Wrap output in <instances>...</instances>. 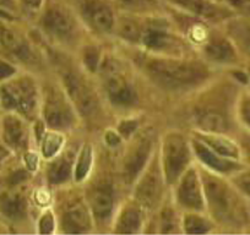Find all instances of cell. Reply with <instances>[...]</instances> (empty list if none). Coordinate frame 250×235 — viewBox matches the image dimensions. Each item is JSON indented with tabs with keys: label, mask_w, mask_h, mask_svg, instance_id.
Instances as JSON below:
<instances>
[{
	"label": "cell",
	"mask_w": 250,
	"mask_h": 235,
	"mask_svg": "<svg viewBox=\"0 0 250 235\" xmlns=\"http://www.w3.org/2000/svg\"><path fill=\"white\" fill-rule=\"evenodd\" d=\"M182 211L175 206L172 197L168 196L163 205L151 215L146 233L151 234H183Z\"/></svg>",
	"instance_id": "cell-24"
},
{
	"label": "cell",
	"mask_w": 250,
	"mask_h": 235,
	"mask_svg": "<svg viewBox=\"0 0 250 235\" xmlns=\"http://www.w3.org/2000/svg\"><path fill=\"white\" fill-rule=\"evenodd\" d=\"M47 50L50 69L73 100L85 133L98 137L113 128L117 119L103 99L96 76L81 65L76 55L48 47Z\"/></svg>",
	"instance_id": "cell-4"
},
{
	"label": "cell",
	"mask_w": 250,
	"mask_h": 235,
	"mask_svg": "<svg viewBox=\"0 0 250 235\" xmlns=\"http://www.w3.org/2000/svg\"><path fill=\"white\" fill-rule=\"evenodd\" d=\"M95 76L103 99L117 120L140 115H166L160 98L114 42L105 43Z\"/></svg>",
	"instance_id": "cell-1"
},
{
	"label": "cell",
	"mask_w": 250,
	"mask_h": 235,
	"mask_svg": "<svg viewBox=\"0 0 250 235\" xmlns=\"http://www.w3.org/2000/svg\"><path fill=\"white\" fill-rule=\"evenodd\" d=\"M168 8L189 15L191 18L213 23L223 25L234 16L232 8L218 0H163Z\"/></svg>",
	"instance_id": "cell-22"
},
{
	"label": "cell",
	"mask_w": 250,
	"mask_h": 235,
	"mask_svg": "<svg viewBox=\"0 0 250 235\" xmlns=\"http://www.w3.org/2000/svg\"><path fill=\"white\" fill-rule=\"evenodd\" d=\"M195 52L201 60L217 71L237 70L242 61V54L222 25H213Z\"/></svg>",
	"instance_id": "cell-17"
},
{
	"label": "cell",
	"mask_w": 250,
	"mask_h": 235,
	"mask_svg": "<svg viewBox=\"0 0 250 235\" xmlns=\"http://www.w3.org/2000/svg\"><path fill=\"white\" fill-rule=\"evenodd\" d=\"M242 85L230 71H221L190 97L170 108L166 118L187 130L227 134L235 136L238 125L235 103Z\"/></svg>",
	"instance_id": "cell-3"
},
{
	"label": "cell",
	"mask_w": 250,
	"mask_h": 235,
	"mask_svg": "<svg viewBox=\"0 0 250 235\" xmlns=\"http://www.w3.org/2000/svg\"><path fill=\"white\" fill-rule=\"evenodd\" d=\"M0 50L6 60L20 70L42 76L50 70L49 57L44 43L35 28L22 30L10 21H0Z\"/></svg>",
	"instance_id": "cell-10"
},
{
	"label": "cell",
	"mask_w": 250,
	"mask_h": 235,
	"mask_svg": "<svg viewBox=\"0 0 250 235\" xmlns=\"http://www.w3.org/2000/svg\"><path fill=\"white\" fill-rule=\"evenodd\" d=\"M13 155L14 153L6 147L5 143L4 142L1 143V145H0V167H1L3 164H5V163L13 157Z\"/></svg>",
	"instance_id": "cell-33"
},
{
	"label": "cell",
	"mask_w": 250,
	"mask_h": 235,
	"mask_svg": "<svg viewBox=\"0 0 250 235\" xmlns=\"http://www.w3.org/2000/svg\"><path fill=\"white\" fill-rule=\"evenodd\" d=\"M229 180L234 184L235 188L243 194L248 201H250V168L245 165L240 170L235 172L230 176H228Z\"/></svg>",
	"instance_id": "cell-30"
},
{
	"label": "cell",
	"mask_w": 250,
	"mask_h": 235,
	"mask_svg": "<svg viewBox=\"0 0 250 235\" xmlns=\"http://www.w3.org/2000/svg\"><path fill=\"white\" fill-rule=\"evenodd\" d=\"M40 120L47 129L66 135L85 131L73 100L52 69L41 76Z\"/></svg>",
	"instance_id": "cell-11"
},
{
	"label": "cell",
	"mask_w": 250,
	"mask_h": 235,
	"mask_svg": "<svg viewBox=\"0 0 250 235\" xmlns=\"http://www.w3.org/2000/svg\"><path fill=\"white\" fill-rule=\"evenodd\" d=\"M151 213L130 194L119 203L109 234H145Z\"/></svg>",
	"instance_id": "cell-21"
},
{
	"label": "cell",
	"mask_w": 250,
	"mask_h": 235,
	"mask_svg": "<svg viewBox=\"0 0 250 235\" xmlns=\"http://www.w3.org/2000/svg\"><path fill=\"white\" fill-rule=\"evenodd\" d=\"M20 69L18 66L14 65L13 63L8 61L6 59H1L0 60V82L8 80L9 78L16 74Z\"/></svg>",
	"instance_id": "cell-32"
},
{
	"label": "cell",
	"mask_w": 250,
	"mask_h": 235,
	"mask_svg": "<svg viewBox=\"0 0 250 235\" xmlns=\"http://www.w3.org/2000/svg\"><path fill=\"white\" fill-rule=\"evenodd\" d=\"M170 197L182 212L206 211L203 179L196 162L170 188Z\"/></svg>",
	"instance_id": "cell-19"
},
{
	"label": "cell",
	"mask_w": 250,
	"mask_h": 235,
	"mask_svg": "<svg viewBox=\"0 0 250 235\" xmlns=\"http://www.w3.org/2000/svg\"><path fill=\"white\" fill-rule=\"evenodd\" d=\"M81 185L95 220L96 233L109 234L118 206L128 193L118 178L115 150L103 145L98 137L95 167Z\"/></svg>",
	"instance_id": "cell-6"
},
{
	"label": "cell",
	"mask_w": 250,
	"mask_h": 235,
	"mask_svg": "<svg viewBox=\"0 0 250 235\" xmlns=\"http://www.w3.org/2000/svg\"><path fill=\"white\" fill-rule=\"evenodd\" d=\"M0 105L5 112L20 114L32 123L40 120L41 76L19 70L0 82Z\"/></svg>",
	"instance_id": "cell-13"
},
{
	"label": "cell",
	"mask_w": 250,
	"mask_h": 235,
	"mask_svg": "<svg viewBox=\"0 0 250 235\" xmlns=\"http://www.w3.org/2000/svg\"><path fill=\"white\" fill-rule=\"evenodd\" d=\"M167 124L166 115H151L133 136L115 150V168L123 189L129 194L140 173L158 148L162 129Z\"/></svg>",
	"instance_id": "cell-9"
},
{
	"label": "cell",
	"mask_w": 250,
	"mask_h": 235,
	"mask_svg": "<svg viewBox=\"0 0 250 235\" xmlns=\"http://www.w3.org/2000/svg\"><path fill=\"white\" fill-rule=\"evenodd\" d=\"M235 138H237L240 147H242L243 162L245 163V165H247V163L250 164V133L245 131L244 134L235 136Z\"/></svg>",
	"instance_id": "cell-31"
},
{
	"label": "cell",
	"mask_w": 250,
	"mask_h": 235,
	"mask_svg": "<svg viewBox=\"0 0 250 235\" xmlns=\"http://www.w3.org/2000/svg\"><path fill=\"white\" fill-rule=\"evenodd\" d=\"M158 157L169 188L195 163L190 135L182 126L166 124L158 141Z\"/></svg>",
	"instance_id": "cell-14"
},
{
	"label": "cell",
	"mask_w": 250,
	"mask_h": 235,
	"mask_svg": "<svg viewBox=\"0 0 250 235\" xmlns=\"http://www.w3.org/2000/svg\"><path fill=\"white\" fill-rule=\"evenodd\" d=\"M245 73H247V71H245ZM247 78H248L247 81V85H248V83H250V71L249 73H247Z\"/></svg>",
	"instance_id": "cell-35"
},
{
	"label": "cell",
	"mask_w": 250,
	"mask_h": 235,
	"mask_svg": "<svg viewBox=\"0 0 250 235\" xmlns=\"http://www.w3.org/2000/svg\"><path fill=\"white\" fill-rule=\"evenodd\" d=\"M169 193L170 188L166 180L157 148L133 184L129 194L153 215L167 200Z\"/></svg>",
	"instance_id": "cell-15"
},
{
	"label": "cell",
	"mask_w": 250,
	"mask_h": 235,
	"mask_svg": "<svg viewBox=\"0 0 250 235\" xmlns=\"http://www.w3.org/2000/svg\"><path fill=\"white\" fill-rule=\"evenodd\" d=\"M85 135V131L71 134L65 146L57 155L49 159L43 160L41 164L40 176L48 188L55 190L75 183L74 179H75L76 160Z\"/></svg>",
	"instance_id": "cell-16"
},
{
	"label": "cell",
	"mask_w": 250,
	"mask_h": 235,
	"mask_svg": "<svg viewBox=\"0 0 250 235\" xmlns=\"http://www.w3.org/2000/svg\"><path fill=\"white\" fill-rule=\"evenodd\" d=\"M35 232L38 234H57V219L52 206L37 213L35 218Z\"/></svg>",
	"instance_id": "cell-29"
},
{
	"label": "cell",
	"mask_w": 250,
	"mask_h": 235,
	"mask_svg": "<svg viewBox=\"0 0 250 235\" xmlns=\"http://www.w3.org/2000/svg\"><path fill=\"white\" fill-rule=\"evenodd\" d=\"M189 134L195 136L200 141H203L206 146L215 151L218 155L223 156L229 159L239 160L243 162V152L239 142L235 138V136L227 135V134L218 133H205V131L199 130H188ZM244 163V162H243ZM245 164V163H244Z\"/></svg>",
	"instance_id": "cell-25"
},
{
	"label": "cell",
	"mask_w": 250,
	"mask_h": 235,
	"mask_svg": "<svg viewBox=\"0 0 250 235\" xmlns=\"http://www.w3.org/2000/svg\"><path fill=\"white\" fill-rule=\"evenodd\" d=\"M122 45L165 57H198L169 14L130 15L120 26Z\"/></svg>",
	"instance_id": "cell-5"
},
{
	"label": "cell",
	"mask_w": 250,
	"mask_h": 235,
	"mask_svg": "<svg viewBox=\"0 0 250 235\" xmlns=\"http://www.w3.org/2000/svg\"><path fill=\"white\" fill-rule=\"evenodd\" d=\"M115 43V42H114ZM160 98L166 114L210 82L218 73L199 57H165L115 43Z\"/></svg>",
	"instance_id": "cell-2"
},
{
	"label": "cell",
	"mask_w": 250,
	"mask_h": 235,
	"mask_svg": "<svg viewBox=\"0 0 250 235\" xmlns=\"http://www.w3.org/2000/svg\"><path fill=\"white\" fill-rule=\"evenodd\" d=\"M235 119L238 125L250 133V91L242 90L235 103Z\"/></svg>",
	"instance_id": "cell-28"
},
{
	"label": "cell",
	"mask_w": 250,
	"mask_h": 235,
	"mask_svg": "<svg viewBox=\"0 0 250 235\" xmlns=\"http://www.w3.org/2000/svg\"><path fill=\"white\" fill-rule=\"evenodd\" d=\"M1 141L14 155H25L36 148L33 123L13 112H5L1 120Z\"/></svg>",
	"instance_id": "cell-20"
},
{
	"label": "cell",
	"mask_w": 250,
	"mask_h": 235,
	"mask_svg": "<svg viewBox=\"0 0 250 235\" xmlns=\"http://www.w3.org/2000/svg\"><path fill=\"white\" fill-rule=\"evenodd\" d=\"M198 164V163H196ZM206 212L220 233L243 232L250 225V206L228 176L200 167Z\"/></svg>",
	"instance_id": "cell-8"
},
{
	"label": "cell",
	"mask_w": 250,
	"mask_h": 235,
	"mask_svg": "<svg viewBox=\"0 0 250 235\" xmlns=\"http://www.w3.org/2000/svg\"><path fill=\"white\" fill-rule=\"evenodd\" d=\"M190 141L191 146H193L195 162L200 167L205 168V169L210 170V172L217 173V174L225 175V176H230L235 172L245 167L243 162L229 159V158H226L216 153L215 151L211 150L208 146H206L203 141L196 138L195 136L190 135Z\"/></svg>",
	"instance_id": "cell-23"
},
{
	"label": "cell",
	"mask_w": 250,
	"mask_h": 235,
	"mask_svg": "<svg viewBox=\"0 0 250 235\" xmlns=\"http://www.w3.org/2000/svg\"><path fill=\"white\" fill-rule=\"evenodd\" d=\"M0 8L6 9V11H14L15 0H0Z\"/></svg>",
	"instance_id": "cell-34"
},
{
	"label": "cell",
	"mask_w": 250,
	"mask_h": 235,
	"mask_svg": "<svg viewBox=\"0 0 250 235\" xmlns=\"http://www.w3.org/2000/svg\"><path fill=\"white\" fill-rule=\"evenodd\" d=\"M120 13L135 15H153L167 13V5L163 0H110Z\"/></svg>",
	"instance_id": "cell-27"
},
{
	"label": "cell",
	"mask_w": 250,
	"mask_h": 235,
	"mask_svg": "<svg viewBox=\"0 0 250 235\" xmlns=\"http://www.w3.org/2000/svg\"><path fill=\"white\" fill-rule=\"evenodd\" d=\"M183 234H213L220 233L217 224L206 211H190L182 213Z\"/></svg>",
	"instance_id": "cell-26"
},
{
	"label": "cell",
	"mask_w": 250,
	"mask_h": 235,
	"mask_svg": "<svg viewBox=\"0 0 250 235\" xmlns=\"http://www.w3.org/2000/svg\"><path fill=\"white\" fill-rule=\"evenodd\" d=\"M33 28L48 48L78 55L92 39L86 26L71 5L57 0L44 1L35 18Z\"/></svg>",
	"instance_id": "cell-7"
},
{
	"label": "cell",
	"mask_w": 250,
	"mask_h": 235,
	"mask_svg": "<svg viewBox=\"0 0 250 235\" xmlns=\"http://www.w3.org/2000/svg\"><path fill=\"white\" fill-rule=\"evenodd\" d=\"M53 212L57 234H95L92 213L81 184H69L53 190Z\"/></svg>",
	"instance_id": "cell-12"
},
{
	"label": "cell",
	"mask_w": 250,
	"mask_h": 235,
	"mask_svg": "<svg viewBox=\"0 0 250 235\" xmlns=\"http://www.w3.org/2000/svg\"><path fill=\"white\" fill-rule=\"evenodd\" d=\"M74 9L93 38L112 42L118 10L110 0H79Z\"/></svg>",
	"instance_id": "cell-18"
}]
</instances>
